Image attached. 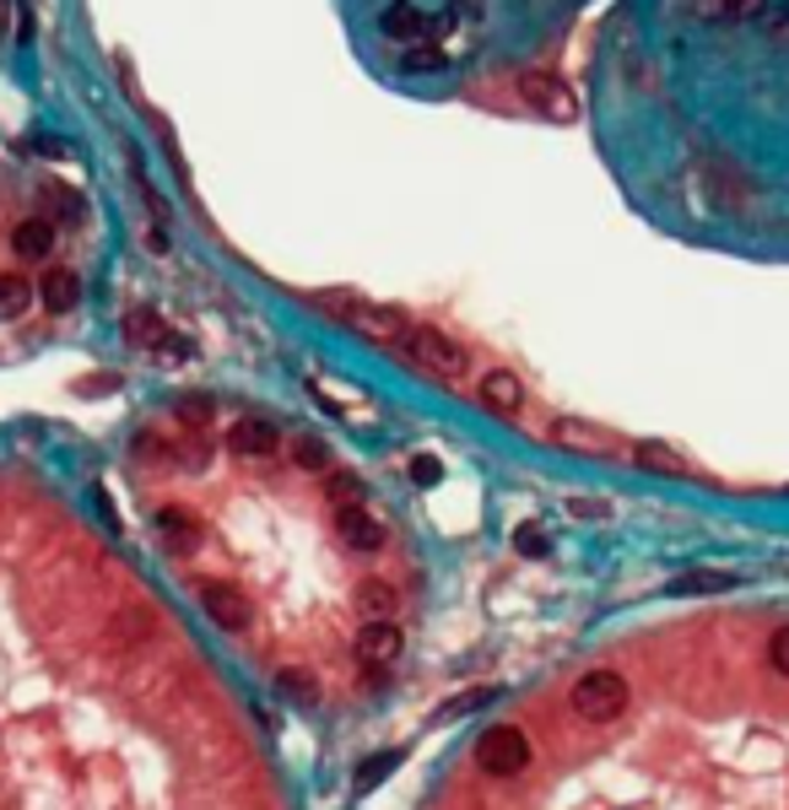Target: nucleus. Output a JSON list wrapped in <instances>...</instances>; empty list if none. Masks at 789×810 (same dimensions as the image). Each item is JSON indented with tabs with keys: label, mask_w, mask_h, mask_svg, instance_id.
Masks as SVG:
<instances>
[{
	"label": "nucleus",
	"mask_w": 789,
	"mask_h": 810,
	"mask_svg": "<svg viewBox=\"0 0 789 810\" xmlns=\"http://www.w3.org/2000/svg\"><path fill=\"white\" fill-rule=\"evenodd\" d=\"M308 303L325 308L331 320L352 324V330H363V335H374V341H406V320H401L395 308H378V303H368V297H357V292H314Z\"/></svg>",
	"instance_id": "obj_1"
},
{
	"label": "nucleus",
	"mask_w": 789,
	"mask_h": 810,
	"mask_svg": "<svg viewBox=\"0 0 789 810\" xmlns=\"http://www.w3.org/2000/svg\"><path fill=\"white\" fill-rule=\"evenodd\" d=\"M574 713H579L584 725H611V719H623L627 708V681L617 670H589L574 681Z\"/></svg>",
	"instance_id": "obj_2"
},
{
	"label": "nucleus",
	"mask_w": 789,
	"mask_h": 810,
	"mask_svg": "<svg viewBox=\"0 0 789 810\" xmlns=\"http://www.w3.org/2000/svg\"><path fill=\"white\" fill-rule=\"evenodd\" d=\"M406 352H412V363H422L433 378H465V367H471V352L459 346L455 335H444V330H433V324H416L406 330Z\"/></svg>",
	"instance_id": "obj_3"
},
{
	"label": "nucleus",
	"mask_w": 789,
	"mask_h": 810,
	"mask_svg": "<svg viewBox=\"0 0 789 810\" xmlns=\"http://www.w3.org/2000/svg\"><path fill=\"white\" fill-rule=\"evenodd\" d=\"M476 768L487 772V778H514V772H525L530 768V740H525V729H514V725L487 729V735L476 740Z\"/></svg>",
	"instance_id": "obj_4"
},
{
	"label": "nucleus",
	"mask_w": 789,
	"mask_h": 810,
	"mask_svg": "<svg viewBox=\"0 0 789 810\" xmlns=\"http://www.w3.org/2000/svg\"><path fill=\"white\" fill-rule=\"evenodd\" d=\"M519 98L546 114V120H574V92H568V81H557L552 71H525L519 77Z\"/></svg>",
	"instance_id": "obj_5"
},
{
	"label": "nucleus",
	"mask_w": 789,
	"mask_h": 810,
	"mask_svg": "<svg viewBox=\"0 0 789 810\" xmlns=\"http://www.w3.org/2000/svg\"><path fill=\"white\" fill-rule=\"evenodd\" d=\"M201 606H206V616L222 627V632H244L254 621L250 595H244L239 584H201Z\"/></svg>",
	"instance_id": "obj_6"
},
{
	"label": "nucleus",
	"mask_w": 789,
	"mask_h": 810,
	"mask_svg": "<svg viewBox=\"0 0 789 810\" xmlns=\"http://www.w3.org/2000/svg\"><path fill=\"white\" fill-rule=\"evenodd\" d=\"M357 659L368 665V670H384V665H395L401 659V648H406V638H401V627L390 621V616H378V621H363V632H357Z\"/></svg>",
	"instance_id": "obj_7"
},
{
	"label": "nucleus",
	"mask_w": 789,
	"mask_h": 810,
	"mask_svg": "<svg viewBox=\"0 0 789 810\" xmlns=\"http://www.w3.org/2000/svg\"><path fill=\"white\" fill-rule=\"evenodd\" d=\"M335 535H341V546H346V551H378V546H384V525H378L363 503L335 508Z\"/></svg>",
	"instance_id": "obj_8"
},
{
	"label": "nucleus",
	"mask_w": 789,
	"mask_h": 810,
	"mask_svg": "<svg viewBox=\"0 0 789 810\" xmlns=\"http://www.w3.org/2000/svg\"><path fill=\"white\" fill-rule=\"evenodd\" d=\"M476 395H482L487 411H498V416H519V405H525V384H519L508 367H493V373H482Z\"/></svg>",
	"instance_id": "obj_9"
},
{
	"label": "nucleus",
	"mask_w": 789,
	"mask_h": 810,
	"mask_svg": "<svg viewBox=\"0 0 789 810\" xmlns=\"http://www.w3.org/2000/svg\"><path fill=\"white\" fill-rule=\"evenodd\" d=\"M227 444H233V454H244V459H271L282 448V433L271 422H260V416H244V422H233Z\"/></svg>",
	"instance_id": "obj_10"
},
{
	"label": "nucleus",
	"mask_w": 789,
	"mask_h": 810,
	"mask_svg": "<svg viewBox=\"0 0 789 810\" xmlns=\"http://www.w3.org/2000/svg\"><path fill=\"white\" fill-rule=\"evenodd\" d=\"M54 227H60V222H54V216H22V222H17V227H11V249H17V254H22V260H49V254H54Z\"/></svg>",
	"instance_id": "obj_11"
},
{
	"label": "nucleus",
	"mask_w": 789,
	"mask_h": 810,
	"mask_svg": "<svg viewBox=\"0 0 789 810\" xmlns=\"http://www.w3.org/2000/svg\"><path fill=\"white\" fill-rule=\"evenodd\" d=\"M39 303L49 314H71V308L82 303V276H77L71 265H54V271L39 282Z\"/></svg>",
	"instance_id": "obj_12"
},
{
	"label": "nucleus",
	"mask_w": 789,
	"mask_h": 810,
	"mask_svg": "<svg viewBox=\"0 0 789 810\" xmlns=\"http://www.w3.org/2000/svg\"><path fill=\"white\" fill-rule=\"evenodd\" d=\"M158 529H163L168 551H179V557L201 551V519H195V514H184V508H163V514H158Z\"/></svg>",
	"instance_id": "obj_13"
},
{
	"label": "nucleus",
	"mask_w": 789,
	"mask_h": 810,
	"mask_svg": "<svg viewBox=\"0 0 789 810\" xmlns=\"http://www.w3.org/2000/svg\"><path fill=\"white\" fill-rule=\"evenodd\" d=\"M378 28H384V39L416 43L422 33H427V17L416 11L412 0H390V6H384V17H378Z\"/></svg>",
	"instance_id": "obj_14"
},
{
	"label": "nucleus",
	"mask_w": 789,
	"mask_h": 810,
	"mask_svg": "<svg viewBox=\"0 0 789 810\" xmlns=\"http://www.w3.org/2000/svg\"><path fill=\"white\" fill-rule=\"evenodd\" d=\"M762 11H768V0H692V17H704V22H751Z\"/></svg>",
	"instance_id": "obj_15"
},
{
	"label": "nucleus",
	"mask_w": 789,
	"mask_h": 810,
	"mask_svg": "<svg viewBox=\"0 0 789 810\" xmlns=\"http://www.w3.org/2000/svg\"><path fill=\"white\" fill-rule=\"evenodd\" d=\"M33 297H39V286L28 282V276L0 271V320H22V314L33 308Z\"/></svg>",
	"instance_id": "obj_16"
},
{
	"label": "nucleus",
	"mask_w": 789,
	"mask_h": 810,
	"mask_svg": "<svg viewBox=\"0 0 789 810\" xmlns=\"http://www.w3.org/2000/svg\"><path fill=\"white\" fill-rule=\"evenodd\" d=\"M395 606H401V595H395L384 578H363V584H357V610H363V621L395 616Z\"/></svg>",
	"instance_id": "obj_17"
},
{
	"label": "nucleus",
	"mask_w": 789,
	"mask_h": 810,
	"mask_svg": "<svg viewBox=\"0 0 789 810\" xmlns=\"http://www.w3.org/2000/svg\"><path fill=\"white\" fill-rule=\"evenodd\" d=\"M39 201H43V216H54V222H82L87 216V201L77 190H65V184H43Z\"/></svg>",
	"instance_id": "obj_18"
},
{
	"label": "nucleus",
	"mask_w": 789,
	"mask_h": 810,
	"mask_svg": "<svg viewBox=\"0 0 789 810\" xmlns=\"http://www.w3.org/2000/svg\"><path fill=\"white\" fill-rule=\"evenodd\" d=\"M552 438L568 444V448H584V454H606V448H611V438H606L600 427H584V422H557Z\"/></svg>",
	"instance_id": "obj_19"
},
{
	"label": "nucleus",
	"mask_w": 789,
	"mask_h": 810,
	"mask_svg": "<svg viewBox=\"0 0 789 810\" xmlns=\"http://www.w3.org/2000/svg\"><path fill=\"white\" fill-rule=\"evenodd\" d=\"M125 335L135 341V346H152V352H158V346L168 341V324L158 320L152 308H135V314H125Z\"/></svg>",
	"instance_id": "obj_20"
},
{
	"label": "nucleus",
	"mask_w": 789,
	"mask_h": 810,
	"mask_svg": "<svg viewBox=\"0 0 789 810\" xmlns=\"http://www.w3.org/2000/svg\"><path fill=\"white\" fill-rule=\"evenodd\" d=\"M633 459H638L644 470H660V476H687V459H681L676 448H665V444H638L633 448Z\"/></svg>",
	"instance_id": "obj_21"
},
{
	"label": "nucleus",
	"mask_w": 789,
	"mask_h": 810,
	"mask_svg": "<svg viewBox=\"0 0 789 810\" xmlns=\"http://www.w3.org/2000/svg\"><path fill=\"white\" fill-rule=\"evenodd\" d=\"M444 65H449V54H444L438 43H427V49H422V43H412V49L401 54V71H406V77H438Z\"/></svg>",
	"instance_id": "obj_22"
},
{
	"label": "nucleus",
	"mask_w": 789,
	"mask_h": 810,
	"mask_svg": "<svg viewBox=\"0 0 789 810\" xmlns=\"http://www.w3.org/2000/svg\"><path fill=\"white\" fill-rule=\"evenodd\" d=\"M287 454H292V465H303V470H331V448L320 444L314 433H297Z\"/></svg>",
	"instance_id": "obj_23"
},
{
	"label": "nucleus",
	"mask_w": 789,
	"mask_h": 810,
	"mask_svg": "<svg viewBox=\"0 0 789 810\" xmlns=\"http://www.w3.org/2000/svg\"><path fill=\"white\" fill-rule=\"evenodd\" d=\"M276 691H282L287 702H303V708L320 697V687H314V676H308V670H282V676H276Z\"/></svg>",
	"instance_id": "obj_24"
},
{
	"label": "nucleus",
	"mask_w": 789,
	"mask_h": 810,
	"mask_svg": "<svg viewBox=\"0 0 789 810\" xmlns=\"http://www.w3.org/2000/svg\"><path fill=\"white\" fill-rule=\"evenodd\" d=\"M730 584H736L730 573H687V578H676L670 589H676V595H714V589H730Z\"/></svg>",
	"instance_id": "obj_25"
},
{
	"label": "nucleus",
	"mask_w": 789,
	"mask_h": 810,
	"mask_svg": "<svg viewBox=\"0 0 789 810\" xmlns=\"http://www.w3.org/2000/svg\"><path fill=\"white\" fill-rule=\"evenodd\" d=\"M395 762H401V751H378V757H368L352 789H357V794H368V789H374L378 778H390V768H395Z\"/></svg>",
	"instance_id": "obj_26"
},
{
	"label": "nucleus",
	"mask_w": 789,
	"mask_h": 810,
	"mask_svg": "<svg viewBox=\"0 0 789 810\" xmlns=\"http://www.w3.org/2000/svg\"><path fill=\"white\" fill-rule=\"evenodd\" d=\"M514 551H519V557H546L552 540H546V529L540 525H519L514 529Z\"/></svg>",
	"instance_id": "obj_27"
},
{
	"label": "nucleus",
	"mask_w": 789,
	"mask_h": 810,
	"mask_svg": "<svg viewBox=\"0 0 789 810\" xmlns=\"http://www.w3.org/2000/svg\"><path fill=\"white\" fill-rule=\"evenodd\" d=\"M141 632H146V616H141V610H130V616H114V621H109V638H114V644H141Z\"/></svg>",
	"instance_id": "obj_28"
},
{
	"label": "nucleus",
	"mask_w": 789,
	"mask_h": 810,
	"mask_svg": "<svg viewBox=\"0 0 789 810\" xmlns=\"http://www.w3.org/2000/svg\"><path fill=\"white\" fill-rule=\"evenodd\" d=\"M168 454H173L184 470H206L211 465V448L201 444V438H190V444H168Z\"/></svg>",
	"instance_id": "obj_29"
},
{
	"label": "nucleus",
	"mask_w": 789,
	"mask_h": 810,
	"mask_svg": "<svg viewBox=\"0 0 789 810\" xmlns=\"http://www.w3.org/2000/svg\"><path fill=\"white\" fill-rule=\"evenodd\" d=\"M325 492H331L335 508H346V503H363V482H357V476H346V470H341V476H331V482H325Z\"/></svg>",
	"instance_id": "obj_30"
},
{
	"label": "nucleus",
	"mask_w": 789,
	"mask_h": 810,
	"mask_svg": "<svg viewBox=\"0 0 789 810\" xmlns=\"http://www.w3.org/2000/svg\"><path fill=\"white\" fill-rule=\"evenodd\" d=\"M412 482L416 486H438V482H444V459H438V454H416V459H412Z\"/></svg>",
	"instance_id": "obj_31"
},
{
	"label": "nucleus",
	"mask_w": 789,
	"mask_h": 810,
	"mask_svg": "<svg viewBox=\"0 0 789 810\" xmlns=\"http://www.w3.org/2000/svg\"><path fill=\"white\" fill-rule=\"evenodd\" d=\"M211 416H216V405H211V401H201V395H190V401H179V422H184V427H206Z\"/></svg>",
	"instance_id": "obj_32"
},
{
	"label": "nucleus",
	"mask_w": 789,
	"mask_h": 810,
	"mask_svg": "<svg viewBox=\"0 0 789 810\" xmlns=\"http://www.w3.org/2000/svg\"><path fill=\"white\" fill-rule=\"evenodd\" d=\"M768 665H773L779 676H789V627H779V632L768 638Z\"/></svg>",
	"instance_id": "obj_33"
},
{
	"label": "nucleus",
	"mask_w": 789,
	"mask_h": 810,
	"mask_svg": "<svg viewBox=\"0 0 789 810\" xmlns=\"http://www.w3.org/2000/svg\"><path fill=\"white\" fill-rule=\"evenodd\" d=\"M487 702V691H465V697H455L449 708H444V719H459V713H471V708H482Z\"/></svg>",
	"instance_id": "obj_34"
},
{
	"label": "nucleus",
	"mask_w": 789,
	"mask_h": 810,
	"mask_svg": "<svg viewBox=\"0 0 789 810\" xmlns=\"http://www.w3.org/2000/svg\"><path fill=\"white\" fill-rule=\"evenodd\" d=\"M574 514H584V519H595V514H606V503H584V497H579V503H574Z\"/></svg>",
	"instance_id": "obj_35"
},
{
	"label": "nucleus",
	"mask_w": 789,
	"mask_h": 810,
	"mask_svg": "<svg viewBox=\"0 0 789 810\" xmlns=\"http://www.w3.org/2000/svg\"><path fill=\"white\" fill-rule=\"evenodd\" d=\"M455 6H476V0H455Z\"/></svg>",
	"instance_id": "obj_36"
}]
</instances>
